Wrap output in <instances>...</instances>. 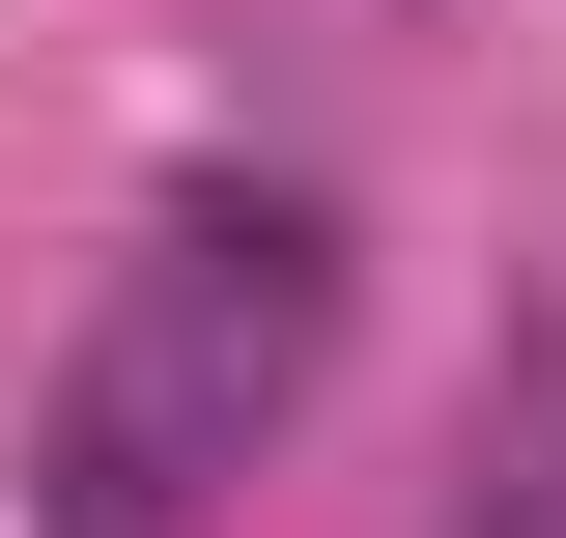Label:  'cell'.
Here are the masks:
<instances>
[{
	"instance_id": "6da1fadb",
	"label": "cell",
	"mask_w": 566,
	"mask_h": 538,
	"mask_svg": "<svg viewBox=\"0 0 566 538\" xmlns=\"http://www.w3.org/2000/svg\"><path fill=\"white\" fill-rule=\"evenodd\" d=\"M312 369H340V199L199 170V199L85 283L57 397H29V510H57V538H170V510H227V482L312 425Z\"/></svg>"
},
{
	"instance_id": "7a4b0ae2",
	"label": "cell",
	"mask_w": 566,
	"mask_h": 538,
	"mask_svg": "<svg viewBox=\"0 0 566 538\" xmlns=\"http://www.w3.org/2000/svg\"><path fill=\"white\" fill-rule=\"evenodd\" d=\"M453 538H566V256L510 283V369H482V425H453Z\"/></svg>"
}]
</instances>
